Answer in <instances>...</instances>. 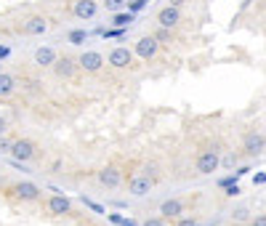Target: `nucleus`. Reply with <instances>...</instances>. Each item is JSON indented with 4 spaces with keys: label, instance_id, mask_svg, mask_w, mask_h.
<instances>
[{
    "label": "nucleus",
    "instance_id": "1",
    "mask_svg": "<svg viewBox=\"0 0 266 226\" xmlns=\"http://www.w3.org/2000/svg\"><path fill=\"white\" fill-rule=\"evenodd\" d=\"M221 168V155H218V149H205V152H200L197 160H194V173L197 176H210Z\"/></svg>",
    "mask_w": 266,
    "mask_h": 226
},
{
    "label": "nucleus",
    "instance_id": "2",
    "mask_svg": "<svg viewBox=\"0 0 266 226\" xmlns=\"http://www.w3.org/2000/svg\"><path fill=\"white\" fill-rule=\"evenodd\" d=\"M8 155L16 160V162H29V160L38 157V144H35L32 139H16Z\"/></svg>",
    "mask_w": 266,
    "mask_h": 226
},
{
    "label": "nucleus",
    "instance_id": "3",
    "mask_svg": "<svg viewBox=\"0 0 266 226\" xmlns=\"http://www.w3.org/2000/svg\"><path fill=\"white\" fill-rule=\"evenodd\" d=\"M263 149H266V136L263 133H258V130L245 133V139H242V155L245 157H258V155H263Z\"/></svg>",
    "mask_w": 266,
    "mask_h": 226
},
{
    "label": "nucleus",
    "instance_id": "4",
    "mask_svg": "<svg viewBox=\"0 0 266 226\" xmlns=\"http://www.w3.org/2000/svg\"><path fill=\"white\" fill-rule=\"evenodd\" d=\"M157 48H160L157 37H154V35L149 32V35H141V37L136 40V45H133V53H136L138 59H144V62H149V59H154V56H157Z\"/></svg>",
    "mask_w": 266,
    "mask_h": 226
},
{
    "label": "nucleus",
    "instance_id": "5",
    "mask_svg": "<svg viewBox=\"0 0 266 226\" xmlns=\"http://www.w3.org/2000/svg\"><path fill=\"white\" fill-rule=\"evenodd\" d=\"M133 56L136 53L128 48V45H115V48L109 51V56H107V64L115 67V69H125V67L133 64Z\"/></svg>",
    "mask_w": 266,
    "mask_h": 226
},
{
    "label": "nucleus",
    "instance_id": "6",
    "mask_svg": "<svg viewBox=\"0 0 266 226\" xmlns=\"http://www.w3.org/2000/svg\"><path fill=\"white\" fill-rule=\"evenodd\" d=\"M8 194L22 202H35V200H40V186H35L32 181H19V184H13L8 189Z\"/></svg>",
    "mask_w": 266,
    "mask_h": 226
},
{
    "label": "nucleus",
    "instance_id": "7",
    "mask_svg": "<svg viewBox=\"0 0 266 226\" xmlns=\"http://www.w3.org/2000/svg\"><path fill=\"white\" fill-rule=\"evenodd\" d=\"M51 69H54V74L59 80H72L75 72L80 69V64H77V59H72V56H59Z\"/></svg>",
    "mask_w": 266,
    "mask_h": 226
},
{
    "label": "nucleus",
    "instance_id": "8",
    "mask_svg": "<svg viewBox=\"0 0 266 226\" xmlns=\"http://www.w3.org/2000/svg\"><path fill=\"white\" fill-rule=\"evenodd\" d=\"M96 178H99V184L104 189H117L122 184V171L117 168V165H104V168L96 173Z\"/></svg>",
    "mask_w": 266,
    "mask_h": 226
},
{
    "label": "nucleus",
    "instance_id": "9",
    "mask_svg": "<svg viewBox=\"0 0 266 226\" xmlns=\"http://www.w3.org/2000/svg\"><path fill=\"white\" fill-rule=\"evenodd\" d=\"M77 64H80V69H83V72L96 74V72L104 67V56H101L99 51H83L80 56H77Z\"/></svg>",
    "mask_w": 266,
    "mask_h": 226
},
{
    "label": "nucleus",
    "instance_id": "10",
    "mask_svg": "<svg viewBox=\"0 0 266 226\" xmlns=\"http://www.w3.org/2000/svg\"><path fill=\"white\" fill-rule=\"evenodd\" d=\"M154 19H157V24L160 27H168V29H176L179 27V22H181V11L176 8V6H163L160 11H157V16H154Z\"/></svg>",
    "mask_w": 266,
    "mask_h": 226
},
{
    "label": "nucleus",
    "instance_id": "11",
    "mask_svg": "<svg viewBox=\"0 0 266 226\" xmlns=\"http://www.w3.org/2000/svg\"><path fill=\"white\" fill-rule=\"evenodd\" d=\"M152 186H154V181H152L147 173L133 176V178L128 181V194H133V197H147V194L152 192Z\"/></svg>",
    "mask_w": 266,
    "mask_h": 226
},
{
    "label": "nucleus",
    "instance_id": "12",
    "mask_svg": "<svg viewBox=\"0 0 266 226\" xmlns=\"http://www.w3.org/2000/svg\"><path fill=\"white\" fill-rule=\"evenodd\" d=\"M22 32L24 35H32V37H38V35H43L45 29H48V19L45 16H40V13H35V16H27L24 22H22Z\"/></svg>",
    "mask_w": 266,
    "mask_h": 226
},
{
    "label": "nucleus",
    "instance_id": "13",
    "mask_svg": "<svg viewBox=\"0 0 266 226\" xmlns=\"http://www.w3.org/2000/svg\"><path fill=\"white\" fill-rule=\"evenodd\" d=\"M45 213H51V216H67V213H72V202L67 197H61V194H51V197L45 200Z\"/></svg>",
    "mask_w": 266,
    "mask_h": 226
},
{
    "label": "nucleus",
    "instance_id": "14",
    "mask_svg": "<svg viewBox=\"0 0 266 226\" xmlns=\"http://www.w3.org/2000/svg\"><path fill=\"white\" fill-rule=\"evenodd\" d=\"M35 64L40 67V69H51L54 64H56V59H59V53L51 48V45H40V48H35Z\"/></svg>",
    "mask_w": 266,
    "mask_h": 226
},
{
    "label": "nucleus",
    "instance_id": "15",
    "mask_svg": "<svg viewBox=\"0 0 266 226\" xmlns=\"http://www.w3.org/2000/svg\"><path fill=\"white\" fill-rule=\"evenodd\" d=\"M72 11H75V16H77V19L88 22V19H93V16L99 13V3H96V0H77Z\"/></svg>",
    "mask_w": 266,
    "mask_h": 226
},
{
    "label": "nucleus",
    "instance_id": "16",
    "mask_svg": "<svg viewBox=\"0 0 266 226\" xmlns=\"http://www.w3.org/2000/svg\"><path fill=\"white\" fill-rule=\"evenodd\" d=\"M184 213V200H165L163 205H160V216L165 218V221H170V218H179Z\"/></svg>",
    "mask_w": 266,
    "mask_h": 226
},
{
    "label": "nucleus",
    "instance_id": "17",
    "mask_svg": "<svg viewBox=\"0 0 266 226\" xmlns=\"http://www.w3.org/2000/svg\"><path fill=\"white\" fill-rule=\"evenodd\" d=\"M16 93V78L8 72H0V99H11Z\"/></svg>",
    "mask_w": 266,
    "mask_h": 226
},
{
    "label": "nucleus",
    "instance_id": "18",
    "mask_svg": "<svg viewBox=\"0 0 266 226\" xmlns=\"http://www.w3.org/2000/svg\"><path fill=\"white\" fill-rule=\"evenodd\" d=\"M152 35L157 37L160 45H170V43H173V29H168V27H160V24H157V29H154Z\"/></svg>",
    "mask_w": 266,
    "mask_h": 226
},
{
    "label": "nucleus",
    "instance_id": "19",
    "mask_svg": "<svg viewBox=\"0 0 266 226\" xmlns=\"http://www.w3.org/2000/svg\"><path fill=\"white\" fill-rule=\"evenodd\" d=\"M85 40H88L85 29H72V32H67V43H69V45H83Z\"/></svg>",
    "mask_w": 266,
    "mask_h": 226
},
{
    "label": "nucleus",
    "instance_id": "20",
    "mask_svg": "<svg viewBox=\"0 0 266 226\" xmlns=\"http://www.w3.org/2000/svg\"><path fill=\"white\" fill-rule=\"evenodd\" d=\"M131 22H133V13H122V11H117L115 16H112V24H115V27H122V29L128 27Z\"/></svg>",
    "mask_w": 266,
    "mask_h": 226
},
{
    "label": "nucleus",
    "instance_id": "21",
    "mask_svg": "<svg viewBox=\"0 0 266 226\" xmlns=\"http://www.w3.org/2000/svg\"><path fill=\"white\" fill-rule=\"evenodd\" d=\"M237 162H240V155H237V152H229V155L221 157V168L232 171V168H237Z\"/></svg>",
    "mask_w": 266,
    "mask_h": 226
},
{
    "label": "nucleus",
    "instance_id": "22",
    "mask_svg": "<svg viewBox=\"0 0 266 226\" xmlns=\"http://www.w3.org/2000/svg\"><path fill=\"white\" fill-rule=\"evenodd\" d=\"M101 3H104L107 11H112V13H117V11L125 8V0H101Z\"/></svg>",
    "mask_w": 266,
    "mask_h": 226
},
{
    "label": "nucleus",
    "instance_id": "23",
    "mask_svg": "<svg viewBox=\"0 0 266 226\" xmlns=\"http://www.w3.org/2000/svg\"><path fill=\"white\" fill-rule=\"evenodd\" d=\"M234 221H250V218H247V210H245V208H237V210L232 213V223H234Z\"/></svg>",
    "mask_w": 266,
    "mask_h": 226
},
{
    "label": "nucleus",
    "instance_id": "24",
    "mask_svg": "<svg viewBox=\"0 0 266 226\" xmlns=\"http://www.w3.org/2000/svg\"><path fill=\"white\" fill-rule=\"evenodd\" d=\"M11 146H13V141L3 133V136H0V152H11Z\"/></svg>",
    "mask_w": 266,
    "mask_h": 226
},
{
    "label": "nucleus",
    "instance_id": "25",
    "mask_svg": "<svg viewBox=\"0 0 266 226\" xmlns=\"http://www.w3.org/2000/svg\"><path fill=\"white\" fill-rule=\"evenodd\" d=\"M144 171H147V176H149L152 181H157V173H160V168H157V162H152V165H147Z\"/></svg>",
    "mask_w": 266,
    "mask_h": 226
},
{
    "label": "nucleus",
    "instance_id": "26",
    "mask_svg": "<svg viewBox=\"0 0 266 226\" xmlns=\"http://www.w3.org/2000/svg\"><path fill=\"white\" fill-rule=\"evenodd\" d=\"M247 226H266V216H256V218H250Z\"/></svg>",
    "mask_w": 266,
    "mask_h": 226
},
{
    "label": "nucleus",
    "instance_id": "27",
    "mask_svg": "<svg viewBox=\"0 0 266 226\" xmlns=\"http://www.w3.org/2000/svg\"><path fill=\"white\" fill-rule=\"evenodd\" d=\"M163 223H165V218L160 216V218H149V221H147L144 226H163Z\"/></svg>",
    "mask_w": 266,
    "mask_h": 226
},
{
    "label": "nucleus",
    "instance_id": "28",
    "mask_svg": "<svg viewBox=\"0 0 266 226\" xmlns=\"http://www.w3.org/2000/svg\"><path fill=\"white\" fill-rule=\"evenodd\" d=\"M176 226H197V221H194V218H181Z\"/></svg>",
    "mask_w": 266,
    "mask_h": 226
},
{
    "label": "nucleus",
    "instance_id": "29",
    "mask_svg": "<svg viewBox=\"0 0 266 226\" xmlns=\"http://www.w3.org/2000/svg\"><path fill=\"white\" fill-rule=\"evenodd\" d=\"M6 130H8V120H6V117H0V136H3Z\"/></svg>",
    "mask_w": 266,
    "mask_h": 226
},
{
    "label": "nucleus",
    "instance_id": "30",
    "mask_svg": "<svg viewBox=\"0 0 266 226\" xmlns=\"http://www.w3.org/2000/svg\"><path fill=\"white\" fill-rule=\"evenodd\" d=\"M226 194H229V197H234V194H240V186H237V184H234V186H229V192H226Z\"/></svg>",
    "mask_w": 266,
    "mask_h": 226
},
{
    "label": "nucleus",
    "instance_id": "31",
    "mask_svg": "<svg viewBox=\"0 0 266 226\" xmlns=\"http://www.w3.org/2000/svg\"><path fill=\"white\" fill-rule=\"evenodd\" d=\"M59 171H61V162H59V160H56V162H54V165H51V173H59Z\"/></svg>",
    "mask_w": 266,
    "mask_h": 226
},
{
    "label": "nucleus",
    "instance_id": "32",
    "mask_svg": "<svg viewBox=\"0 0 266 226\" xmlns=\"http://www.w3.org/2000/svg\"><path fill=\"white\" fill-rule=\"evenodd\" d=\"M253 181H256V184H263V181H266V173H258Z\"/></svg>",
    "mask_w": 266,
    "mask_h": 226
},
{
    "label": "nucleus",
    "instance_id": "33",
    "mask_svg": "<svg viewBox=\"0 0 266 226\" xmlns=\"http://www.w3.org/2000/svg\"><path fill=\"white\" fill-rule=\"evenodd\" d=\"M8 56V48H6V45H0V59H6Z\"/></svg>",
    "mask_w": 266,
    "mask_h": 226
},
{
    "label": "nucleus",
    "instance_id": "34",
    "mask_svg": "<svg viewBox=\"0 0 266 226\" xmlns=\"http://www.w3.org/2000/svg\"><path fill=\"white\" fill-rule=\"evenodd\" d=\"M181 3L184 0H170V6H176V8H181Z\"/></svg>",
    "mask_w": 266,
    "mask_h": 226
}]
</instances>
